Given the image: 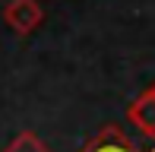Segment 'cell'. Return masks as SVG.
Returning <instances> with one entry per match:
<instances>
[{
	"label": "cell",
	"mask_w": 155,
	"mask_h": 152,
	"mask_svg": "<svg viewBox=\"0 0 155 152\" xmlns=\"http://www.w3.org/2000/svg\"><path fill=\"white\" fill-rule=\"evenodd\" d=\"M41 6L35 3V0H13L10 6H6V22L13 25L16 32H32L35 25L41 22Z\"/></svg>",
	"instance_id": "6da1fadb"
},
{
	"label": "cell",
	"mask_w": 155,
	"mask_h": 152,
	"mask_svg": "<svg viewBox=\"0 0 155 152\" xmlns=\"http://www.w3.org/2000/svg\"><path fill=\"white\" fill-rule=\"evenodd\" d=\"M130 121L136 124L143 133H149L155 140V92H146L143 98L130 108Z\"/></svg>",
	"instance_id": "7a4b0ae2"
},
{
	"label": "cell",
	"mask_w": 155,
	"mask_h": 152,
	"mask_svg": "<svg viewBox=\"0 0 155 152\" xmlns=\"http://www.w3.org/2000/svg\"><path fill=\"white\" fill-rule=\"evenodd\" d=\"M86 152H139V149H133L130 143H127L124 136L117 133V130H108V133L98 136V140H95Z\"/></svg>",
	"instance_id": "3957f363"
},
{
	"label": "cell",
	"mask_w": 155,
	"mask_h": 152,
	"mask_svg": "<svg viewBox=\"0 0 155 152\" xmlns=\"http://www.w3.org/2000/svg\"><path fill=\"white\" fill-rule=\"evenodd\" d=\"M6 152H48V146L38 140V136L22 133V136H16V140H13V146L6 149Z\"/></svg>",
	"instance_id": "277c9868"
}]
</instances>
